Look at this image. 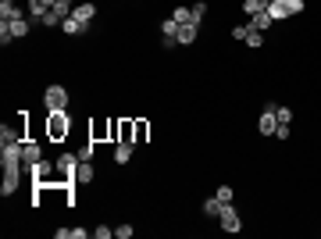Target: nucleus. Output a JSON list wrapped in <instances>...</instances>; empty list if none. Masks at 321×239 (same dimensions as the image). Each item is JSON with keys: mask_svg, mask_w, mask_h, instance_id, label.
<instances>
[{"mask_svg": "<svg viewBox=\"0 0 321 239\" xmlns=\"http://www.w3.org/2000/svg\"><path fill=\"white\" fill-rule=\"evenodd\" d=\"M68 129H72V118H68L65 111H50V118H47V136H50V139H65Z\"/></svg>", "mask_w": 321, "mask_h": 239, "instance_id": "nucleus-1", "label": "nucleus"}, {"mask_svg": "<svg viewBox=\"0 0 321 239\" xmlns=\"http://www.w3.org/2000/svg\"><path fill=\"white\" fill-rule=\"evenodd\" d=\"M43 104H47V111H68V89L65 86H47Z\"/></svg>", "mask_w": 321, "mask_h": 239, "instance_id": "nucleus-2", "label": "nucleus"}, {"mask_svg": "<svg viewBox=\"0 0 321 239\" xmlns=\"http://www.w3.org/2000/svg\"><path fill=\"white\" fill-rule=\"evenodd\" d=\"M75 171H79V154H61L57 157V178H65V182H75Z\"/></svg>", "mask_w": 321, "mask_h": 239, "instance_id": "nucleus-3", "label": "nucleus"}, {"mask_svg": "<svg viewBox=\"0 0 321 239\" xmlns=\"http://www.w3.org/2000/svg\"><path fill=\"white\" fill-rule=\"evenodd\" d=\"M218 221H221V232H229V235H236V232H243V218L236 214V207H232V203H225V207H221V214H218Z\"/></svg>", "mask_w": 321, "mask_h": 239, "instance_id": "nucleus-4", "label": "nucleus"}, {"mask_svg": "<svg viewBox=\"0 0 321 239\" xmlns=\"http://www.w3.org/2000/svg\"><path fill=\"white\" fill-rule=\"evenodd\" d=\"M54 171H57V164L40 161V164H33V182H40V186H57L61 178H54Z\"/></svg>", "mask_w": 321, "mask_h": 239, "instance_id": "nucleus-5", "label": "nucleus"}, {"mask_svg": "<svg viewBox=\"0 0 321 239\" xmlns=\"http://www.w3.org/2000/svg\"><path fill=\"white\" fill-rule=\"evenodd\" d=\"M275 107H278V104H264V111H261V122H257V129H261V136H275V129H278V118H275Z\"/></svg>", "mask_w": 321, "mask_h": 239, "instance_id": "nucleus-6", "label": "nucleus"}, {"mask_svg": "<svg viewBox=\"0 0 321 239\" xmlns=\"http://www.w3.org/2000/svg\"><path fill=\"white\" fill-rule=\"evenodd\" d=\"M40 161H43V150H40V143L25 139V143H22V168H25V171H33V164H40Z\"/></svg>", "mask_w": 321, "mask_h": 239, "instance_id": "nucleus-7", "label": "nucleus"}, {"mask_svg": "<svg viewBox=\"0 0 321 239\" xmlns=\"http://www.w3.org/2000/svg\"><path fill=\"white\" fill-rule=\"evenodd\" d=\"M268 15H271L275 22H282V18H289V15H293V8H289V0H271V4H268Z\"/></svg>", "mask_w": 321, "mask_h": 239, "instance_id": "nucleus-8", "label": "nucleus"}, {"mask_svg": "<svg viewBox=\"0 0 321 239\" xmlns=\"http://www.w3.org/2000/svg\"><path fill=\"white\" fill-rule=\"evenodd\" d=\"M0 18H4V22H15V18H25V15H22V8L15 4V0H0Z\"/></svg>", "mask_w": 321, "mask_h": 239, "instance_id": "nucleus-9", "label": "nucleus"}, {"mask_svg": "<svg viewBox=\"0 0 321 239\" xmlns=\"http://www.w3.org/2000/svg\"><path fill=\"white\" fill-rule=\"evenodd\" d=\"M72 18H79L82 25H89V22L97 18V4H75V11H72Z\"/></svg>", "mask_w": 321, "mask_h": 239, "instance_id": "nucleus-10", "label": "nucleus"}, {"mask_svg": "<svg viewBox=\"0 0 321 239\" xmlns=\"http://www.w3.org/2000/svg\"><path fill=\"white\" fill-rule=\"evenodd\" d=\"M275 25V18L268 15V11H257V15H250V29L253 33H264V29H271Z\"/></svg>", "mask_w": 321, "mask_h": 239, "instance_id": "nucleus-11", "label": "nucleus"}, {"mask_svg": "<svg viewBox=\"0 0 321 239\" xmlns=\"http://www.w3.org/2000/svg\"><path fill=\"white\" fill-rule=\"evenodd\" d=\"M132 150H136V143H118L114 146V164H129L132 161Z\"/></svg>", "mask_w": 321, "mask_h": 239, "instance_id": "nucleus-12", "label": "nucleus"}, {"mask_svg": "<svg viewBox=\"0 0 321 239\" xmlns=\"http://www.w3.org/2000/svg\"><path fill=\"white\" fill-rule=\"evenodd\" d=\"M93 182V161H79V171H75V186H86Z\"/></svg>", "mask_w": 321, "mask_h": 239, "instance_id": "nucleus-13", "label": "nucleus"}, {"mask_svg": "<svg viewBox=\"0 0 321 239\" xmlns=\"http://www.w3.org/2000/svg\"><path fill=\"white\" fill-rule=\"evenodd\" d=\"M47 4H43V0H29V22H43L47 18Z\"/></svg>", "mask_w": 321, "mask_h": 239, "instance_id": "nucleus-14", "label": "nucleus"}, {"mask_svg": "<svg viewBox=\"0 0 321 239\" xmlns=\"http://www.w3.org/2000/svg\"><path fill=\"white\" fill-rule=\"evenodd\" d=\"M197 29H200L197 22H186V25H179V43H182V47H186V43H193V40H197Z\"/></svg>", "mask_w": 321, "mask_h": 239, "instance_id": "nucleus-15", "label": "nucleus"}, {"mask_svg": "<svg viewBox=\"0 0 321 239\" xmlns=\"http://www.w3.org/2000/svg\"><path fill=\"white\" fill-rule=\"evenodd\" d=\"M8 25H11V33H15V40H22V36H29V29H33V25H29V18H15V22H8Z\"/></svg>", "mask_w": 321, "mask_h": 239, "instance_id": "nucleus-16", "label": "nucleus"}, {"mask_svg": "<svg viewBox=\"0 0 321 239\" xmlns=\"http://www.w3.org/2000/svg\"><path fill=\"white\" fill-rule=\"evenodd\" d=\"M61 29H65V33H68V36H79V33H86V29H89V25H82V22H79V18H65V22H61Z\"/></svg>", "mask_w": 321, "mask_h": 239, "instance_id": "nucleus-17", "label": "nucleus"}, {"mask_svg": "<svg viewBox=\"0 0 321 239\" xmlns=\"http://www.w3.org/2000/svg\"><path fill=\"white\" fill-rule=\"evenodd\" d=\"M221 207H225V203H221L218 196H207V200H204V214H207V218H218Z\"/></svg>", "mask_w": 321, "mask_h": 239, "instance_id": "nucleus-18", "label": "nucleus"}, {"mask_svg": "<svg viewBox=\"0 0 321 239\" xmlns=\"http://www.w3.org/2000/svg\"><path fill=\"white\" fill-rule=\"evenodd\" d=\"M243 11H246V15H257V11H268V0H243Z\"/></svg>", "mask_w": 321, "mask_h": 239, "instance_id": "nucleus-19", "label": "nucleus"}, {"mask_svg": "<svg viewBox=\"0 0 321 239\" xmlns=\"http://www.w3.org/2000/svg\"><path fill=\"white\" fill-rule=\"evenodd\" d=\"M160 36H179V22L175 18H165V22H160Z\"/></svg>", "mask_w": 321, "mask_h": 239, "instance_id": "nucleus-20", "label": "nucleus"}, {"mask_svg": "<svg viewBox=\"0 0 321 239\" xmlns=\"http://www.w3.org/2000/svg\"><path fill=\"white\" fill-rule=\"evenodd\" d=\"M172 18H175L179 25H186V22H193V11H189V8H175V11H172Z\"/></svg>", "mask_w": 321, "mask_h": 239, "instance_id": "nucleus-21", "label": "nucleus"}, {"mask_svg": "<svg viewBox=\"0 0 321 239\" xmlns=\"http://www.w3.org/2000/svg\"><path fill=\"white\" fill-rule=\"evenodd\" d=\"M214 196H218L221 203H232V200H236V189H232V186H218V193H214Z\"/></svg>", "mask_w": 321, "mask_h": 239, "instance_id": "nucleus-22", "label": "nucleus"}, {"mask_svg": "<svg viewBox=\"0 0 321 239\" xmlns=\"http://www.w3.org/2000/svg\"><path fill=\"white\" fill-rule=\"evenodd\" d=\"M250 33H253V29H250V22H246V25H236V29H232V40L246 43V36H250Z\"/></svg>", "mask_w": 321, "mask_h": 239, "instance_id": "nucleus-23", "label": "nucleus"}, {"mask_svg": "<svg viewBox=\"0 0 321 239\" xmlns=\"http://www.w3.org/2000/svg\"><path fill=\"white\" fill-rule=\"evenodd\" d=\"M275 118H278V125H289L293 122V111L289 107H275Z\"/></svg>", "mask_w": 321, "mask_h": 239, "instance_id": "nucleus-24", "label": "nucleus"}, {"mask_svg": "<svg viewBox=\"0 0 321 239\" xmlns=\"http://www.w3.org/2000/svg\"><path fill=\"white\" fill-rule=\"evenodd\" d=\"M75 154H79V161H93V139H89V143H82Z\"/></svg>", "mask_w": 321, "mask_h": 239, "instance_id": "nucleus-25", "label": "nucleus"}, {"mask_svg": "<svg viewBox=\"0 0 321 239\" xmlns=\"http://www.w3.org/2000/svg\"><path fill=\"white\" fill-rule=\"evenodd\" d=\"M93 235H97V239H114V228H111V225H97Z\"/></svg>", "mask_w": 321, "mask_h": 239, "instance_id": "nucleus-26", "label": "nucleus"}, {"mask_svg": "<svg viewBox=\"0 0 321 239\" xmlns=\"http://www.w3.org/2000/svg\"><path fill=\"white\" fill-rule=\"evenodd\" d=\"M11 40H15V33H11V25H8V22H0V43L8 47Z\"/></svg>", "mask_w": 321, "mask_h": 239, "instance_id": "nucleus-27", "label": "nucleus"}, {"mask_svg": "<svg viewBox=\"0 0 321 239\" xmlns=\"http://www.w3.org/2000/svg\"><path fill=\"white\" fill-rule=\"evenodd\" d=\"M189 11H193V22L200 25V22H204V15H207V4H193Z\"/></svg>", "mask_w": 321, "mask_h": 239, "instance_id": "nucleus-28", "label": "nucleus"}, {"mask_svg": "<svg viewBox=\"0 0 321 239\" xmlns=\"http://www.w3.org/2000/svg\"><path fill=\"white\" fill-rule=\"evenodd\" d=\"M132 232H136L132 225H118V228H114V239H132Z\"/></svg>", "mask_w": 321, "mask_h": 239, "instance_id": "nucleus-29", "label": "nucleus"}, {"mask_svg": "<svg viewBox=\"0 0 321 239\" xmlns=\"http://www.w3.org/2000/svg\"><path fill=\"white\" fill-rule=\"evenodd\" d=\"M261 43H264V33H250V36H246V47H253V50H257Z\"/></svg>", "mask_w": 321, "mask_h": 239, "instance_id": "nucleus-30", "label": "nucleus"}, {"mask_svg": "<svg viewBox=\"0 0 321 239\" xmlns=\"http://www.w3.org/2000/svg\"><path fill=\"white\" fill-rule=\"evenodd\" d=\"M146 132H150V125H146V122H136V143H143Z\"/></svg>", "mask_w": 321, "mask_h": 239, "instance_id": "nucleus-31", "label": "nucleus"}, {"mask_svg": "<svg viewBox=\"0 0 321 239\" xmlns=\"http://www.w3.org/2000/svg\"><path fill=\"white\" fill-rule=\"evenodd\" d=\"M160 47H165V50H175V47H182V43H179V36H165V40H160Z\"/></svg>", "mask_w": 321, "mask_h": 239, "instance_id": "nucleus-32", "label": "nucleus"}, {"mask_svg": "<svg viewBox=\"0 0 321 239\" xmlns=\"http://www.w3.org/2000/svg\"><path fill=\"white\" fill-rule=\"evenodd\" d=\"M275 139H282V143H285V139H289V125H278V129H275Z\"/></svg>", "mask_w": 321, "mask_h": 239, "instance_id": "nucleus-33", "label": "nucleus"}, {"mask_svg": "<svg viewBox=\"0 0 321 239\" xmlns=\"http://www.w3.org/2000/svg\"><path fill=\"white\" fill-rule=\"evenodd\" d=\"M43 4H47V8H54V4H57V0H43Z\"/></svg>", "mask_w": 321, "mask_h": 239, "instance_id": "nucleus-34", "label": "nucleus"}, {"mask_svg": "<svg viewBox=\"0 0 321 239\" xmlns=\"http://www.w3.org/2000/svg\"><path fill=\"white\" fill-rule=\"evenodd\" d=\"M268 4H271V0H268Z\"/></svg>", "mask_w": 321, "mask_h": 239, "instance_id": "nucleus-35", "label": "nucleus"}]
</instances>
